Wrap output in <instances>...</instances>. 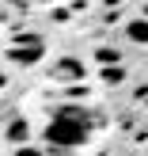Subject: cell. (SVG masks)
<instances>
[{"instance_id":"cell-5","label":"cell","mask_w":148,"mask_h":156,"mask_svg":"<svg viewBox=\"0 0 148 156\" xmlns=\"http://www.w3.org/2000/svg\"><path fill=\"white\" fill-rule=\"evenodd\" d=\"M23 137H27V122H23V118H15L12 126H8V141H23Z\"/></svg>"},{"instance_id":"cell-8","label":"cell","mask_w":148,"mask_h":156,"mask_svg":"<svg viewBox=\"0 0 148 156\" xmlns=\"http://www.w3.org/2000/svg\"><path fill=\"white\" fill-rule=\"evenodd\" d=\"M144 15H148V4H144Z\"/></svg>"},{"instance_id":"cell-3","label":"cell","mask_w":148,"mask_h":156,"mask_svg":"<svg viewBox=\"0 0 148 156\" xmlns=\"http://www.w3.org/2000/svg\"><path fill=\"white\" fill-rule=\"evenodd\" d=\"M53 73H57V76H72V80H80V76H84V65H80L76 57H61Z\"/></svg>"},{"instance_id":"cell-1","label":"cell","mask_w":148,"mask_h":156,"mask_svg":"<svg viewBox=\"0 0 148 156\" xmlns=\"http://www.w3.org/2000/svg\"><path fill=\"white\" fill-rule=\"evenodd\" d=\"M91 126H95V118L84 107H61L53 114V122L42 129V137L50 145H57V149H76V145H84L91 137Z\"/></svg>"},{"instance_id":"cell-2","label":"cell","mask_w":148,"mask_h":156,"mask_svg":"<svg viewBox=\"0 0 148 156\" xmlns=\"http://www.w3.org/2000/svg\"><path fill=\"white\" fill-rule=\"evenodd\" d=\"M42 53H46V46H42V38H38V34H19V38H12L8 57H12L15 65H38Z\"/></svg>"},{"instance_id":"cell-6","label":"cell","mask_w":148,"mask_h":156,"mask_svg":"<svg viewBox=\"0 0 148 156\" xmlns=\"http://www.w3.org/2000/svg\"><path fill=\"white\" fill-rule=\"evenodd\" d=\"M15 156H42V152H38V149H19Z\"/></svg>"},{"instance_id":"cell-4","label":"cell","mask_w":148,"mask_h":156,"mask_svg":"<svg viewBox=\"0 0 148 156\" xmlns=\"http://www.w3.org/2000/svg\"><path fill=\"white\" fill-rule=\"evenodd\" d=\"M129 38L141 42V46H148V19H133L129 23Z\"/></svg>"},{"instance_id":"cell-7","label":"cell","mask_w":148,"mask_h":156,"mask_svg":"<svg viewBox=\"0 0 148 156\" xmlns=\"http://www.w3.org/2000/svg\"><path fill=\"white\" fill-rule=\"evenodd\" d=\"M0 88H4V73H0Z\"/></svg>"}]
</instances>
